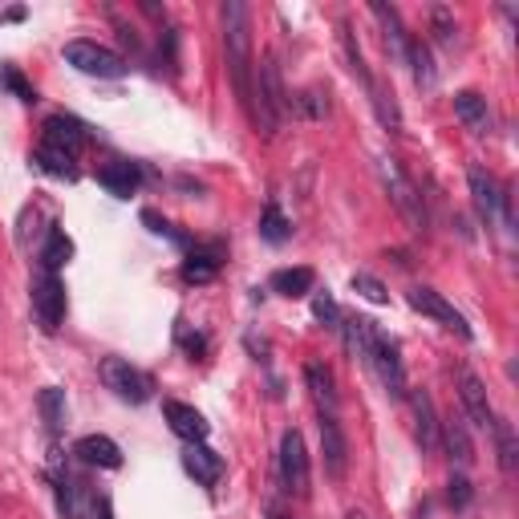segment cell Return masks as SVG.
<instances>
[{
	"mask_svg": "<svg viewBox=\"0 0 519 519\" xmlns=\"http://www.w3.org/2000/svg\"><path fill=\"white\" fill-rule=\"evenodd\" d=\"M29 305L41 325V333H57L65 321V284L57 272H37L29 284Z\"/></svg>",
	"mask_w": 519,
	"mask_h": 519,
	"instance_id": "cell-7",
	"label": "cell"
},
{
	"mask_svg": "<svg viewBox=\"0 0 519 519\" xmlns=\"http://www.w3.org/2000/svg\"><path fill=\"white\" fill-rule=\"evenodd\" d=\"M288 106H292V98H288V90H284L280 65H276L272 53H264L260 65H256V86H252V122H256L264 134H276V126H280V118L288 114Z\"/></svg>",
	"mask_w": 519,
	"mask_h": 519,
	"instance_id": "cell-2",
	"label": "cell"
},
{
	"mask_svg": "<svg viewBox=\"0 0 519 519\" xmlns=\"http://www.w3.org/2000/svg\"><path fill=\"white\" fill-rule=\"evenodd\" d=\"M313 284H317V272H313V268H280V272H272V280H268V288H272L276 296H288V301H301V296H309Z\"/></svg>",
	"mask_w": 519,
	"mask_h": 519,
	"instance_id": "cell-23",
	"label": "cell"
},
{
	"mask_svg": "<svg viewBox=\"0 0 519 519\" xmlns=\"http://www.w3.org/2000/svg\"><path fill=\"white\" fill-rule=\"evenodd\" d=\"M98 183H102L110 195L130 199V195L138 191V183H142V171H138V163H130V159H114V163H106V167L98 171Z\"/></svg>",
	"mask_w": 519,
	"mask_h": 519,
	"instance_id": "cell-21",
	"label": "cell"
},
{
	"mask_svg": "<svg viewBox=\"0 0 519 519\" xmlns=\"http://www.w3.org/2000/svg\"><path fill=\"white\" fill-rule=\"evenodd\" d=\"M378 175H382V187H386L390 203L398 207V215L406 219L414 232H422V228H426V207H422L418 187L406 179V171H402L394 159H378Z\"/></svg>",
	"mask_w": 519,
	"mask_h": 519,
	"instance_id": "cell-4",
	"label": "cell"
},
{
	"mask_svg": "<svg viewBox=\"0 0 519 519\" xmlns=\"http://www.w3.org/2000/svg\"><path fill=\"white\" fill-rule=\"evenodd\" d=\"M219 264H224V244H207V248L195 244L187 252V260H183V280L187 284H207L219 272Z\"/></svg>",
	"mask_w": 519,
	"mask_h": 519,
	"instance_id": "cell-18",
	"label": "cell"
},
{
	"mask_svg": "<svg viewBox=\"0 0 519 519\" xmlns=\"http://www.w3.org/2000/svg\"><path fill=\"white\" fill-rule=\"evenodd\" d=\"M471 499H475V487H471V479H467L463 471H455V475H451V483H447V503H451L455 511H463Z\"/></svg>",
	"mask_w": 519,
	"mask_h": 519,
	"instance_id": "cell-39",
	"label": "cell"
},
{
	"mask_svg": "<svg viewBox=\"0 0 519 519\" xmlns=\"http://www.w3.org/2000/svg\"><path fill=\"white\" fill-rule=\"evenodd\" d=\"M455 118L471 130V134H491V110H487V98L475 94V90H459L455 94Z\"/></svg>",
	"mask_w": 519,
	"mask_h": 519,
	"instance_id": "cell-20",
	"label": "cell"
},
{
	"mask_svg": "<svg viewBox=\"0 0 519 519\" xmlns=\"http://www.w3.org/2000/svg\"><path fill=\"white\" fill-rule=\"evenodd\" d=\"M406 301H410L414 313H422V317L438 321L442 329H451V333H459L463 341H471V325H467V317H463V313H459L442 292H434V288H410V292H406Z\"/></svg>",
	"mask_w": 519,
	"mask_h": 519,
	"instance_id": "cell-9",
	"label": "cell"
},
{
	"mask_svg": "<svg viewBox=\"0 0 519 519\" xmlns=\"http://www.w3.org/2000/svg\"><path fill=\"white\" fill-rule=\"evenodd\" d=\"M341 45H345L349 73H353V78L369 90V86H374V73H369V65H365V53H361V45H357V37H353V25H349V21H341Z\"/></svg>",
	"mask_w": 519,
	"mask_h": 519,
	"instance_id": "cell-31",
	"label": "cell"
},
{
	"mask_svg": "<svg viewBox=\"0 0 519 519\" xmlns=\"http://www.w3.org/2000/svg\"><path fill=\"white\" fill-rule=\"evenodd\" d=\"M313 317H317L325 329H333V333L341 329V309H337V301H333V292H329V288L313 296Z\"/></svg>",
	"mask_w": 519,
	"mask_h": 519,
	"instance_id": "cell-38",
	"label": "cell"
},
{
	"mask_svg": "<svg viewBox=\"0 0 519 519\" xmlns=\"http://www.w3.org/2000/svg\"><path fill=\"white\" fill-rule=\"evenodd\" d=\"M163 418H167V426L187 442H207V434H211V422L195 410V406H187V402H175V398H167L163 402Z\"/></svg>",
	"mask_w": 519,
	"mask_h": 519,
	"instance_id": "cell-13",
	"label": "cell"
},
{
	"mask_svg": "<svg viewBox=\"0 0 519 519\" xmlns=\"http://www.w3.org/2000/svg\"><path fill=\"white\" fill-rule=\"evenodd\" d=\"M321 459H325V475L341 483L349 471V442H345L337 414H321Z\"/></svg>",
	"mask_w": 519,
	"mask_h": 519,
	"instance_id": "cell-11",
	"label": "cell"
},
{
	"mask_svg": "<svg viewBox=\"0 0 519 519\" xmlns=\"http://www.w3.org/2000/svg\"><path fill=\"white\" fill-rule=\"evenodd\" d=\"M438 438L442 447H447V455L459 463V467H471L475 463V442H471V430H467V418L451 410L447 422H438Z\"/></svg>",
	"mask_w": 519,
	"mask_h": 519,
	"instance_id": "cell-16",
	"label": "cell"
},
{
	"mask_svg": "<svg viewBox=\"0 0 519 519\" xmlns=\"http://www.w3.org/2000/svg\"><path fill=\"white\" fill-rule=\"evenodd\" d=\"M353 292L357 296H365L369 305H390V292H386V284L378 280V276H369V272H353Z\"/></svg>",
	"mask_w": 519,
	"mask_h": 519,
	"instance_id": "cell-36",
	"label": "cell"
},
{
	"mask_svg": "<svg viewBox=\"0 0 519 519\" xmlns=\"http://www.w3.org/2000/svg\"><path fill=\"white\" fill-rule=\"evenodd\" d=\"M0 86H5V90H13L21 102H37V90H33V86L21 78V73H17L13 65H5V69H0Z\"/></svg>",
	"mask_w": 519,
	"mask_h": 519,
	"instance_id": "cell-40",
	"label": "cell"
},
{
	"mask_svg": "<svg viewBox=\"0 0 519 519\" xmlns=\"http://www.w3.org/2000/svg\"><path fill=\"white\" fill-rule=\"evenodd\" d=\"M467 187H471V199H475V211L483 224H495V219H507L511 224V215H507V191L483 171V167H471L467 171Z\"/></svg>",
	"mask_w": 519,
	"mask_h": 519,
	"instance_id": "cell-10",
	"label": "cell"
},
{
	"mask_svg": "<svg viewBox=\"0 0 519 519\" xmlns=\"http://www.w3.org/2000/svg\"><path fill=\"white\" fill-rule=\"evenodd\" d=\"M86 138H90L86 126H82L78 118H69V114H53V118L45 122V134H41L45 146H57V151H65V155H73V159L82 155Z\"/></svg>",
	"mask_w": 519,
	"mask_h": 519,
	"instance_id": "cell-14",
	"label": "cell"
},
{
	"mask_svg": "<svg viewBox=\"0 0 519 519\" xmlns=\"http://www.w3.org/2000/svg\"><path fill=\"white\" fill-rule=\"evenodd\" d=\"M268 519H292L284 507H276V503H268Z\"/></svg>",
	"mask_w": 519,
	"mask_h": 519,
	"instance_id": "cell-44",
	"label": "cell"
},
{
	"mask_svg": "<svg viewBox=\"0 0 519 519\" xmlns=\"http://www.w3.org/2000/svg\"><path fill=\"white\" fill-rule=\"evenodd\" d=\"M37 406H41V418H45V426H49V430H61V422H65V390H57V386L41 390Z\"/></svg>",
	"mask_w": 519,
	"mask_h": 519,
	"instance_id": "cell-35",
	"label": "cell"
},
{
	"mask_svg": "<svg viewBox=\"0 0 519 519\" xmlns=\"http://www.w3.org/2000/svg\"><path fill=\"white\" fill-rule=\"evenodd\" d=\"M224 49H228V73H232V86H236V98L244 102L248 118H252V86H256V61H252V17H248V5L240 0H228L224 9Z\"/></svg>",
	"mask_w": 519,
	"mask_h": 519,
	"instance_id": "cell-1",
	"label": "cell"
},
{
	"mask_svg": "<svg viewBox=\"0 0 519 519\" xmlns=\"http://www.w3.org/2000/svg\"><path fill=\"white\" fill-rule=\"evenodd\" d=\"M406 65H410V73H414V86H418V90H434V86H438V69H434V57H430L426 41L410 37V45H406Z\"/></svg>",
	"mask_w": 519,
	"mask_h": 519,
	"instance_id": "cell-25",
	"label": "cell"
},
{
	"mask_svg": "<svg viewBox=\"0 0 519 519\" xmlns=\"http://www.w3.org/2000/svg\"><path fill=\"white\" fill-rule=\"evenodd\" d=\"M305 382H309V394H313L317 410L321 414H337V382H333V374H329L321 361L305 365Z\"/></svg>",
	"mask_w": 519,
	"mask_h": 519,
	"instance_id": "cell-24",
	"label": "cell"
},
{
	"mask_svg": "<svg viewBox=\"0 0 519 519\" xmlns=\"http://www.w3.org/2000/svg\"><path fill=\"white\" fill-rule=\"evenodd\" d=\"M53 487H57V507H61V515H65V519H82V503H78L82 483H78V475H73L69 467H57V471H53Z\"/></svg>",
	"mask_w": 519,
	"mask_h": 519,
	"instance_id": "cell-27",
	"label": "cell"
},
{
	"mask_svg": "<svg viewBox=\"0 0 519 519\" xmlns=\"http://www.w3.org/2000/svg\"><path fill=\"white\" fill-rule=\"evenodd\" d=\"M337 333L345 337V349H349V357L365 361V353H369V341H374L378 325L369 321V317H341V329H337Z\"/></svg>",
	"mask_w": 519,
	"mask_h": 519,
	"instance_id": "cell-26",
	"label": "cell"
},
{
	"mask_svg": "<svg viewBox=\"0 0 519 519\" xmlns=\"http://www.w3.org/2000/svg\"><path fill=\"white\" fill-rule=\"evenodd\" d=\"M142 224H151L155 236H167V240H175V244H187V236H179V232L167 224V219H159L155 211H142Z\"/></svg>",
	"mask_w": 519,
	"mask_h": 519,
	"instance_id": "cell-41",
	"label": "cell"
},
{
	"mask_svg": "<svg viewBox=\"0 0 519 519\" xmlns=\"http://www.w3.org/2000/svg\"><path fill=\"white\" fill-rule=\"evenodd\" d=\"M410 406H414L418 447H422V455H434V451H438V418H434V402H430V394H426V390H418V394L410 398Z\"/></svg>",
	"mask_w": 519,
	"mask_h": 519,
	"instance_id": "cell-22",
	"label": "cell"
},
{
	"mask_svg": "<svg viewBox=\"0 0 519 519\" xmlns=\"http://www.w3.org/2000/svg\"><path fill=\"white\" fill-rule=\"evenodd\" d=\"M73 455H78L86 467H102V471H118L122 467V451H118V442L106 438V434H86L73 442Z\"/></svg>",
	"mask_w": 519,
	"mask_h": 519,
	"instance_id": "cell-17",
	"label": "cell"
},
{
	"mask_svg": "<svg viewBox=\"0 0 519 519\" xmlns=\"http://www.w3.org/2000/svg\"><path fill=\"white\" fill-rule=\"evenodd\" d=\"M179 341H183L191 353H207V337H203V333H195V337H191V333H183V329H179Z\"/></svg>",
	"mask_w": 519,
	"mask_h": 519,
	"instance_id": "cell-42",
	"label": "cell"
},
{
	"mask_svg": "<svg viewBox=\"0 0 519 519\" xmlns=\"http://www.w3.org/2000/svg\"><path fill=\"white\" fill-rule=\"evenodd\" d=\"M345 519H365V515H361V511H349V515H345Z\"/></svg>",
	"mask_w": 519,
	"mask_h": 519,
	"instance_id": "cell-47",
	"label": "cell"
},
{
	"mask_svg": "<svg viewBox=\"0 0 519 519\" xmlns=\"http://www.w3.org/2000/svg\"><path fill=\"white\" fill-rule=\"evenodd\" d=\"M430 25H434V37H438V45L455 49L459 25H455V17H451V9H447V5H434V9H430Z\"/></svg>",
	"mask_w": 519,
	"mask_h": 519,
	"instance_id": "cell-37",
	"label": "cell"
},
{
	"mask_svg": "<svg viewBox=\"0 0 519 519\" xmlns=\"http://www.w3.org/2000/svg\"><path fill=\"white\" fill-rule=\"evenodd\" d=\"M69 256H73V240L53 224L45 232V244H41V272H57L61 264H69Z\"/></svg>",
	"mask_w": 519,
	"mask_h": 519,
	"instance_id": "cell-30",
	"label": "cell"
},
{
	"mask_svg": "<svg viewBox=\"0 0 519 519\" xmlns=\"http://www.w3.org/2000/svg\"><path fill=\"white\" fill-rule=\"evenodd\" d=\"M365 365L378 374L382 390L390 398H406V365H402V353H398V341L386 337L382 329L374 333V341H369V353H365Z\"/></svg>",
	"mask_w": 519,
	"mask_h": 519,
	"instance_id": "cell-6",
	"label": "cell"
},
{
	"mask_svg": "<svg viewBox=\"0 0 519 519\" xmlns=\"http://www.w3.org/2000/svg\"><path fill=\"white\" fill-rule=\"evenodd\" d=\"M369 102H374V114H378V122H382L390 134H402V110H398L394 90H386L382 82H374V86H369Z\"/></svg>",
	"mask_w": 519,
	"mask_h": 519,
	"instance_id": "cell-29",
	"label": "cell"
},
{
	"mask_svg": "<svg viewBox=\"0 0 519 519\" xmlns=\"http://www.w3.org/2000/svg\"><path fill=\"white\" fill-rule=\"evenodd\" d=\"M369 13H374V17H378V25H382L386 53H390L394 61H406V45H410V37H406V29H402L398 9H394V5H382V0H374V5H369Z\"/></svg>",
	"mask_w": 519,
	"mask_h": 519,
	"instance_id": "cell-19",
	"label": "cell"
},
{
	"mask_svg": "<svg viewBox=\"0 0 519 519\" xmlns=\"http://www.w3.org/2000/svg\"><path fill=\"white\" fill-rule=\"evenodd\" d=\"M491 434H495V451H499V467H503V471L511 475V471L519 467V442H515V430H511V422L495 418Z\"/></svg>",
	"mask_w": 519,
	"mask_h": 519,
	"instance_id": "cell-32",
	"label": "cell"
},
{
	"mask_svg": "<svg viewBox=\"0 0 519 519\" xmlns=\"http://www.w3.org/2000/svg\"><path fill=\"white\" fill-rule=\"evenodd\" d=\"M102 382H106V390H114V398H122L130 406H142V402L155 398V378L146 374V369L130 365L126 357H106L102 361Z\"/></svg>",
	"mask_w": 519,
	"mask_h": 519,
	"instance_id": "cell-3",
	"label": "cell"
},
{
	"mask_svg": "<svg viewBox=\"0 0 519 519\" xmlns=\"http://www.w3.org/2000/svg\"><path fill=\"white\" fill-rule=\"evenodd\" d=\"M288 110H296L301 118H309V122H321L325 114H329V94L321 90V86H309V90H301L292 98V106Z\"/></svg>",
	"mask_w": 519,
	"mask_h": 519,
	"instance_id": "cell-33",
	"label": "cell"
},
{
	"mask_svg": "<svg viewBox=\"0 0 519 519\" xmlns=\"http://www.w3.org/2000/svg\"><path fill=\"white\" fill-rule=\"evenodd\" d=\"M414 519H430V507H418V515Z\"/></svg>",
	"mask_w": 519,
	"mask_h": 519,
	"instance_id": "cell-46",
	"label": "cell"
},
{
	"mask_svg": "<svg viewBox=\"0 0 519 519\" xmlns=\"http://www.w3.org/2000/svg\"><path fill=\"white\" fill-rule=\"evenodd\" d=\"M94 511H98V519H114V503H110V495H98V499H94Z\"/></svg>",
	"mask_w": 519,
	"mask_h": 519,
	"instance_id": "cell-43",
	"label": "cell"
},
{
	"mask_svg": "<svg viewBox=\"0 0 519 519\" xmlns=\"http://www.w3.org/2000/svg\"><path fill=\"white\" fill-rule=\"evenodd\" d=\"M288 236H292V219H288L276 203H268L264 215H260V240H268V244H284Z\"/></svg>",
	"mask_w": 519,
	"mask_h": 519,
	"instance_id": "cell-34",
	"label": "cell"
},
{
	"mask_svg": "<svg viewBox=\"0 0 519 519\" xmlns=\"http://www.w3.org/2000/svg\"><path fill=\"white\" fill-rule=\"evenodd\" d=\"M5 21H9V25H17V21H25V9H9V13H5Z\"/></svg>",
	"mask_w": 519,
	"mask_h": 519,
	"instance_id": "cell-45",
	"label": "cell"
},
{
	"mask_svg": "<svg viewBox=\"0 0 519 519\" xmlns=\"http://www.w3.org/2000/svg\"><path fill=\"white\" fill-rule=\"evenodd\" d=\"M33 163L45 171V175H53V179H78V159L73 155H65V151H57V146H37V155H33Z\"/></svg>",
	"mask_w": 519,
	"mask_h": 519,
	"instance_id": "cell-28",
	"label": "cell"
},
{
	"mask_svg": "<svg viewBox=\"0 0 519 519\" xmlns=\"http://www.w3.org/2000/svg\"><path fill=\"white\" fill-rule=\"evenodd\" d=\"M459 402H463V414H467L471 426H479V430H491V426H495V410H491L487 386L471 374V369H459Z\"/></svg>",
	"mask_w": 519,
	"mask_h": 519,
	"instance_id": "cell-12",
	"label": "cell"
},
{
	"mask_svg": "<svg viewBox=\"0 0 519 519\" xmlns=\"http://www.w3.org/2000/svg\"><path fill=\"white\" fill-rule=\"evenodd\" d=\"M183 471L199 483V487H215L219 475H224V455H215L207 442H191L183 451Z\"/></svg>",
	"mask_w": 519,
	"mask_h": 519,
	"instance_id": "cell-15",
	"label": "cell"
},
{
	"mask_svg": "<svg viewBox=\"0 0 519 519\" xmlns=\"http://www.w3.org/2000/svg\"><path fill=\"white\" fill-rule=\"evenodd\" d=\"M276 475H280L284 495H296V499L309 495V451H305L301 430H284L280 455H276Z\"/></svg>",
	"mask_w": 519,
	"mask_h": 519,
	"instance_id": "cell-5",
	"label": "cell"
},
{
	"mask_svg": "<svg viewBox=\"0 0 519 519\" xmlns=\"http://www.w3.org/2000/svg\"><path fill=\"white\" fill-rule=\"evenodd\" d=\"M61 53H65V61H69L73 69L86 73V78H106V82H114V78H122V73H126L122 53H114V49H106V45H98V41H69Z\"/></svg>",
	"mask_w": 519,
	"mask_h": 519,
	"instance_id": "cell-8",
	"label": "cell"
}]
</instances>
